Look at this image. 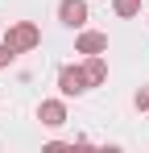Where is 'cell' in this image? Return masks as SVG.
I'll use <instances>...</instances> for the list:
<instances>
[{"label": "cell", "mask_w": 149, "mask_h": 153, "mask_svg": "<svg viewBox=\"0 0 149 153\" xmlns=\"http://www.w3.org/2000/svg\"><path fill=\"white\" fill-rule=\"evenodd\" d=\"M74 54H108V33H99V29H79V37H74Z\"/></svg>", "instance_id": "obj_4"}, {"label": "cell", "mask_w": 149, "mask_h": 153, "mask_svg": "<svg viewBox=\"0 0 149 153\" xmlns=\"http://www.w3.org/2000/svg\"><path fill=\"white\" fill-rule=\"evenodd\" d=\"M4 42H8L17 54H29V50H37V46H42V29L33 25V21H17V25H8Z\"/></svg>", "instance_id": "obj_1"}, {"label": "cell", "mask_w": 149, "mask_h": 153, "mask_svg": "<svg viewBox=\"0 0 149 153\" xmlns=\"http://www.w3.org/2000/svg\"><path fill=\"white\" fill-rule=\"evenodd\" d=\"M13 62H17V50L8 42H0V66H13Z\"/></svg>", "instance_id": "obj_8"}, {"label": "cell", "mask_w": 149, "mask_h": 153, "mask_svg": "<svg viewBox=\"0 0 149 153\" xmlns=\"http://www.w3.org/2000/svg\"><path fill=\"white\" fill-rule=\"evenodd\" d=\"M112 8H116V17L128 21V17H137V13H141V0H112Z\"/></svg>", "instance_id": "obj_7"}, {"label": "cell", "mask_w": 149, "mask_h": 153, "mask_svg": "<svg viewBox=\"0 0 149 153\" xmlns=\"http://www.w3.org/2000/svg\"><path fill=\"white\" fill-rule=\"evenodd\" d=\"M87 17H91L87 13V0H58V21L66 29H83Z\"/></svg>", "instance_id": "obj_3"}, {"label": "cell", "mask_w": 149, "mask_h": 153, "mask_svg": "<svg viewBox=\"0 0 149 153\" xmlns=\"http://www.w3.org/2000/svg\"><path fill=\"white\" fill-rule=\"evenodd\" d=\"M83 71L91 79V87H99V83L108 79V58H104V54H87V58H83Z\"/></svg>", "instance_id": "obj_6"}, {"label": "cell", "mask_w": 149, "mask_h": 153, "mask_svg": "<svg viewBox=\"0 0 149 153\" xmlns=\"http://www.w3.org/2000/svg\"><path fill=\"white\" fill-rule=\"evenodd\" d=\"M133 103H137V112H149V83L137 91V95H133Z\"/></svg>", "instance_id": "obj_9"}, {"label": "cell", "mask_w": 149, "mask_h": 153, "mask_svg": "<svg viewBox=\"0 0 149 153\" xmlns=\"http://www.w3.org/2000/svg\"><path fill=\"white\" fill-rule=\"evenodd\" d=\"M58 91H62V95H66V100H79V95H87V91H91V79H87V71H83V66H74V62H66V66H62V71H58Z\"/></svg>", "instance_id": "obj_2"}, {"label": "cell", "mask_w": 149, "mask_h": 153, "mask_svg": "<svg viewBox=\"0 0 149 153\" xmlns=\"http://www.w3.org/2000/svg\"><path fill=\"white\" fill-rule=\"evenodd\" d=\"M37 120H42L46 128H62L66 124V103L62 100H42L37 103Z\"/></svg>", "instance_id": "obj_5"}]
</instances>
